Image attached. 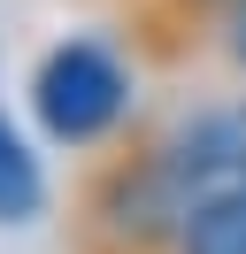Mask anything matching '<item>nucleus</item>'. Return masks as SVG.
<instances>
[{
    "label": "nucleus",
    "mask_w": 246,
    "mask_h": 254,
    "mask_svg": "<svg viewBox=\"0 0 246 254\" xmlns=\"http://www.w3.org/2000/svg\"><path fill=\"white\" fill-rule=\"evenodd\" d=\"M31 108H39L54 146H100L131 116V69L100 47V39H69L39 62L31 77Z\"/></svg>",
    "instance_id": "nucleus-1"
},
{
    "label": "nucleus",
    "mask_w": 246,
    "mask_h": 254,
    "mask_svg": "<svg viewBox=\"0 0 246 254\" xmlns=\"http://www.w3.org/2000/svg\"><path fill=\"white\" fill-rule=\"evenodd\" d=\"M146 47L162 62H192L223 85H246V0H146Z\"/></svg>",
    "instance_id": "nucleus-2"
},
{
    "label": "nucleus",
    "mask_w": 246,
    "mask_h": 254,
    "mask_svg": "<svg viewBox=\"0 0 246 254\" xmlns=\"http://www.w3.org/2000/svg\"><path fill=\"white\" fill-rule=\"evenodd\" d=\"M39 200H46L39 154H31V146L15 139V124L0 116V223H23V216H39Z\"/></svg>",
    "instance_id": "nucleus-3"
}]
</instances>
